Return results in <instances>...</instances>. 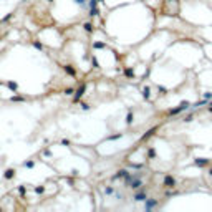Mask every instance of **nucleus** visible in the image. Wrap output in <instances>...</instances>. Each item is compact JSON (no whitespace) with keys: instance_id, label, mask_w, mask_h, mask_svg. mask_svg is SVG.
<instances>
[{"instance_id":"nucleus-5","label":"nucleus","mask_w":212,"mask_h":212,"mask_svg":"<svg viewBox=\"0 0 212 212\" xmlns=\"http://www.w3.org/2000/svg\"><path fill=\"white\" fill-rule=\"evenodd\" d=\"M164 182H166V186H167V187H172V186L176 184V181L172 179V177H166V181H164Z\"/></svg>"},{"instance_id":"nucleus-2","label":"nucleus","mask_w":212,"mask_h":212,"mask_svg":"<svg viewBox=\"0 0 212 212\" xmlns=\"http://www.w3.org/2000/svg\"><path fill=\"white\" fill-rule=\"evenodd\" d=\"M5 86H7L8 90H12V91H17V90H18V84H17L15 81H7V83H5Z\"/></svg>"},{"instance_id":"nucleus-6","label":"nucleus","mask_w":212,"mask_h":212,"mask_svg":"<svg viewBox=\"0 0 212 212\" xmlns=\"http://www.w3.org/2000/svg\"><path fill=\"white\" fill-rule=\"evenodd\" d=\"M144 199H146V194H143V192L134 196V200H138V202H139V200H144Z\"/></svg>"},{"instance_id":"nucleus-8","label":"nucleus","mask_w":212,"mask_h":212,"mask_svg":"<svg viewBox=\"0 0 212 212\" xmlns=\"http://www.w3.org/2000/svg\"><path fill=\"white\" fill-rule=\"evenodd\" d=\"M23 100H25L23 96H18V95H15V96H12V101H15V103H17V101H23Z\"/></svg>"},{"instance_id":"nucleus-3","label":"nucleus","mask_w":212,"mask_h":212,"mask_svg":"<svg viewBox=\"0 0 212 212\" xmlns=\"http://www.w3.org/2000/svg\"><path fill=\"white\" fill-rule=\"evenodd\" d=\"M13 176H15V171H13V169H7V171L4 172L5 179H13Z\"/></svg>"},{"instance_id":"nucleus-9","label":"nucleus","mask_w":212,"mask_h":212,"mask_svg":"<svg viewBox=\"0 0 212 212\" xmlns=\"http://www.w3.org/2000/svg\"><path fill=\"white\" fill-rule=\"evenodd\" d=\"M33 166H35V162H33V161H27V162H25V167H27V169H32Z\"/></svg>"},{"instance_id":"nucleus-11","label":"nucleus","mask_w":212,"mask_h":212,"mask_svg":"<svg viewBox=\"0 0 212 212\" xmlns=\"http://www.w3.org/2000/svg\"><path fill=\"white\" fill-rule=\"evenodd\" d=\"M43 191H45V187H41V186L35 189V192H36V194H43Z\"/></svg>"},{"instance_id":"nucleus-17","label":"nucleus","mask_w":212,"mask_h":212,"mask_svg":"<svg viewBox=\"0 0 212 212\" xmlns=\"http://www.w3.org/2000/svg\"><path fill=\"white\" fill-rule=\"evenodd\" d=\"M126 75H128V76H133L134 73H133V70H126Z\"/></svg>"},{"instance_id":"nucleus-1","label":"nucleus","mask_w":212,"mask_h":212,"mask_svg":"<svg viewBox=\"0 0 212 212\" xmlns=\"http://www.w3.org/2000/svg\"><path fill=\"white\" fill-rule=\"evenodd\" d=\"M83 93H84V84H81L80 88L76 90V95H75V101H78L81 98V96H83Z\"/></svg>"},{"instance_id":"nucleus-16","label":"nucleus","mask_w":212,"mask_h":212,"mask_svg":"<svg viewBox=\"0 0 212 212\" xmlns=\"http://www.w3.org/2000/svg\"><path fill=\"white\" fill-rule=\"evenodd\" d=\"M10 18H12V15H10V13H8V15H5V17H4V22H7V20H10Z\"/></svg>"},{"instance_id":"nucleus-13","label":"nucleus","mask_w":212,"mask_h":212,"mask_svg":"<svg viewBox=\"0 0 212 212\" xmlns=\"http://www.w3.org/2000/svg\"><path fill=\"white\" fill-rule=\"evenodd\" d=\"M18 192H20L22 196H25V187H23V186H20V187H18Z\"/></svg>"},{"instance_id":"nucleus-12","label":"nucleus","mask_w":212,"mask_h":212,"mask_svg":"<svg viewBox=\"0 0 212 212\" xmlns=\"http://www.w3.org/2000/svg\"><path fill=\"white\" fill-rule=\"evenodd\" d=\"M196 164H197V166H204V164H205V161H204V159H200V161L197 159V161H196Z\"/></svg>"},{"instance_id":"nucleus-10","label":"nucleus","mask_w":212,"mask_h":212,"mask_svg":"<svg viewBox=\"0 0 212 212\" xmlns=\"http://www.w3.org/2000/svg\"><path fill=\"white\" fill-rule=\"evenodd\" d=\"M33 47H35V48H38V50H41V48H43L40 41H33Z\"/></svg>"},{"instance_id":"nucleus-14","label":"nucleus","mask_w":212,"mask_h":212,"mask_svg":"<svg viewBox=\"0 0 212 212\" xmlns=\"http://www.w3.org/2000/svg\"><path fill=\"white\" fill-rule=\"evenodd\" d=\"M84 28H86L88 32H91V30H93V28H91V23H86V25H84Z\"/></svg>"},{"instance_id":"nucleus-15","label":"nucleus","mask_w":212,"mask_h":212,"mask_svg":"<svg viewBox=\"0 0 212 212\" xmlns=\"http://www.w3.org/2000/svg\"><path fill=\"white\" fill-rule=\"evenodd\" d=\"M75 2H76V4H80V5H84V4H86V0H75Z\"/></svg>"},{"instance_id":"nucleus-20","label":"nucleus","mask_w":212,"mask_h":212,"mask_svg":"<svg viewBox=\"0 0 212 212\" xmlns=\"http://www.w3.org/2000/svg\"><path fill=\"white\" fill-rule=\"evenodd\" d=\"M47 2H53V0H47Z\"/></svg>"},{"instance_id":"nucleus-19","label":"nucleus","mask_w":212,"mask_h":212,"mask_svg":"<svg viewBox=\"0 0 212 212\" xmlns=\"http://www.w3.org/2000/svg\"><path fill=\"white\" fill-rule=\"evenodd\" d=\"M209 108H210V111H212V103H210V106H209Z\"/></svg>"},{"instance_id":"nucleus-18","label":"nucleus","mask_w":212,"mask_h":212,"mask_svg":"<svg viewBox=\"0 0 212 212\" xmlns=\"http://www.w3.org/2000/svg\"><path fill=\"white\" fill-rule=\"evenodd\" d=\"M65 93H66V95H73V90L71 88H66V91H65Z\"/></svg>"},{"instance_id":"nucleus-4","label":"nucleus","mask_w":212,"mask_h":212,"mask_svg":"<svg viewBox=\"0 0 212 212\" xmlns=\"http://www.w3.org/2000/svg\"><path fill=\"white\" fill-rule=\"evenodd\" d=\"M154 205H156V200H154V199H149L148 202H146V210H149V209H152V207H154Z\"/></svg>"},{"instance_id":"nucleus-7","label":"nucleus","mask_w":212,"mask_h":212,"mask_svg":"<svg viewBox=\"0 0 212 212\" xmlns=\"http://www.w3.org/2000/svg\"><path fill=\"white\" fill-rule=\"evenodd\" d=\"M65 71L68 73V75H73V76H75V70H73L70 65H66V66H65Z\"/></svg>"}]
</instances>
